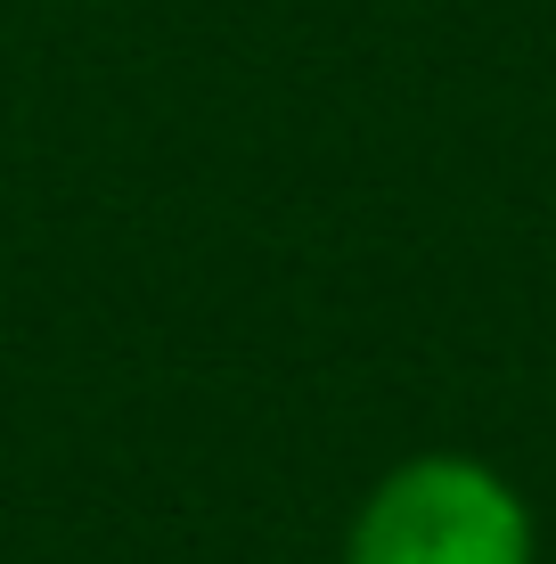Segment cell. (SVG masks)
<instances>
[{
	"mask_svg": "<svg viewBox=\"0 0 556 564\" xmlns=\"http://www.w3.org/2000/svg\"><path fill=\"white\" fill-rule=\"evenodd\" d=\"M344 564H532V516L491 466L434 451L369 491Z\"/></svg>",
	"mask_w": 556,
	"mask_h": 564,
	"instance_id": "6da1fadb",
	"label": "cell"
}]
</instances>
